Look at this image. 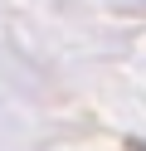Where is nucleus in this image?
<instances>
[{
    "label": "nucleus",
    "mask_w": 146,
    "mask_h": 151,
    "mask_svg": "<svg viewBox=\"0 0 146 151\" xmlns=\"http://www.w3.org/2000/svg\"><path fill=\"white\" fill-rule=\"evenodd\" d=\"M127 151H146V141H127Z\"/></svg>",
    "instance_id": "obj_1"
}]
</instances>
